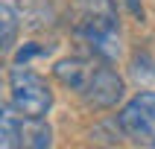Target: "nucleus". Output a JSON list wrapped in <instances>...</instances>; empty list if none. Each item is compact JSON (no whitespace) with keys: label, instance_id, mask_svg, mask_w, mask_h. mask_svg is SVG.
<instances>
[{"label":"nucleus","instance_id":"f257e3e1","mask_svg":"<svg viewBox=\"0 0 155 149\" xmlns=\"http://www.w3.org/2000/svg\"><path fill=\"white\" fill-rule=\"evenodd\" d=\"M53 76L94 111H111L126 96V82L103 56H68L53 64Z\"/></svg>","mask_w":155,"mask_h":149},{"label":"nucleus","instance_id":"f03ea898","mask_svg":"<svg viewBox=\"0 0 155 149\" xmlns=\"http://www.w3.org/2000/svg\"><path fill=\"white\" fill-rule=\"evenodd\" d=\"M9 85V102L24 117H47L53 108V88L50 82L35 73L29 64H12L6 73Z\"/></svg>","mask_w":155,"mask_h":149},{"label":"nucleus","instance_id":"7ed1b4c3","mask_svg":"<svg viewBox=\"0 0 155 149\" xmlns=\"http://www.w3.org/2000/svg\"><path fill=\"white\" fill-rule=\"evenodd\" d=\"M114 120L129 143L155 149V91H138L129 96Z\"/></svg>","mask_w":155,"mask_h":149},{"label":"nucleus","instance_id":"20e7f679","mask_svg":"<svg viewBox=\"0 0 155 149\" xmlns=\"http://www.w3.org/2000/svg\"><path fill=\"white\" fill-rule=\"evenodd\" d=\"M44 120L47 117H24L21 120V146H26V149L53 146V129H50V123H44Z\"/></svg>","mask_w":155,"mask_h":149},{"label":"nucleus","instance_id":"39448f33","mask_svg":"<svg viewBox=\"0 0 155 149\" xmlns=\"http://www.w3.org/2000/svg\"><path fill=\"white\" fill-rule=\"evenodd\" d=\"M18 29H21L18 0H0V47H3V53H12Z\"/></svg>","mask_w":155,"mask_h":149},{"label":"nucleus","instance_id":"423d86ee","mask_svg":"<svg viewBox=\"0 0 155 149\" xmlns=\"http://www.w3.org/2000/svg\"><path fill=\"white\" fill-rule=\"evenodd\" d=\"M21 114L12 108V102H3V108H0V146L3 149H15L21 146Z\"/></svg>","mask_w":155,"mask_h":149},{"label":"nucleus","instance_id":"0eeeda50","mask_svg":"<svg viewBox=\"0 0 155 149\" xmlns=\"http://www.w3.org/2000/svg\"><path fill=\"white\" fill-rule=\"evenodd\" d=\"M44 53V47L41 44H35V41H29V44H24V47H21V50H18V56H15V61L18 64H26V61L32 59V56H41Z\"/></svg>","mask_w":155,"mask_h":149},{"label":"nucleus","instance_id":"6e6552de","mask_svg":"<svg viewBox=\"0 0 155 149\" xmlns=\"http://www.w3.org/2000/svg\"><path fill=\"white\" fill-rule=\"evenodd\" d=\"M117 6H123L126 12H132V15H140L143 12V6H140V0H114Z\"/></svg>","mask_w":155,"mask_h":149}]
</instances>
